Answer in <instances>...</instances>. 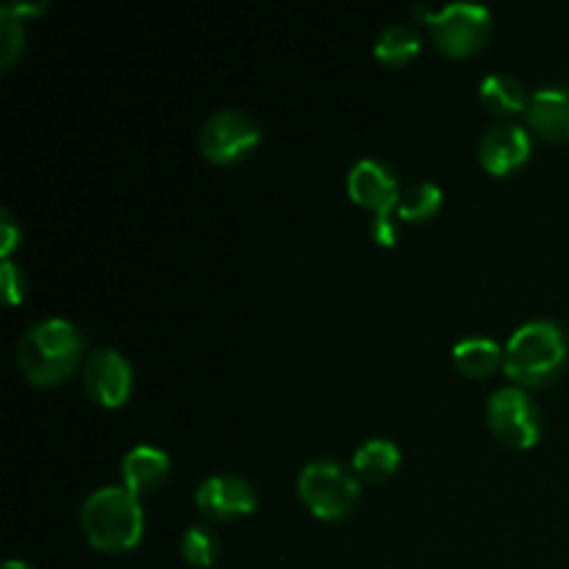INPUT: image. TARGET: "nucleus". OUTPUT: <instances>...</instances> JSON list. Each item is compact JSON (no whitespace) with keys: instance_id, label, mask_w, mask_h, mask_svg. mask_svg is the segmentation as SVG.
<instances>
[{"instance_id":"14","label":"nucleus","mask_w":569,"mask_h":569,"mask_svg":"<svg viewBox=\"0 0 569 569\" xmlns=\"http://www.w3.org/2000/svg\"><path fill=\"white\" fill-rule=\"evenodd\" d=\"M453 361L459 372L470 378H483L503 365V348L492 337H467L459 339L453 348Z\"/></svg>"},{"instance_id":"6","label":"nucleus","mask_w":569,"mask_h":569,"mask_svg":"<svg viewBox=\"0 0 569 569\" xmlns=\"http://www.w3.org/2000/svg\"><path fill=\"white\" fill-rule=\"evenodd\" d=\"M487 420L495 437L509 448H531L542 433V411L520 387L495 389L487 403Z\"/></svg>"},{"instance_id":"3","label":"nucleus","mask_w":569,"mask_h":569,"mask_svg":"<svg viewBox=\"0 0 569 569\" xmlns=\"http://www.w3.org/2000/svg\"><path fill=\"white\" fill-rule=\"evenodd\" d=\"M81 526L98 550H106V553L131 550L144 531L139 495H133L128 487L94 489L81 506Z\"/></svg>"},{"instance_id":"11","label":"nucleus","mask_w":569,"mask_h":569,"mask_svg":"<svg viewBox=\"0 0 569 569\" xmlns=\"http://www.w3.org/2000/svg\"><path fill=\"white\" fill-rule=\"evenodd\" d=\"M478 156H481V164L489 172L503 176V172L515 170L531 156V137L517 122H495L481 133Z\"/></svg>"},{"instance_id":"23","label":"nucleus","mask_w":569,"mask_h":569,"mask_svg":"<svg viewBox=\"0 0 569 569\" xmlns=\"http://www.w3.org/2000/svg\"><path fill=\"white\" fill-rule=\"evenodd\" d=\"M0 228H3V244H0V253H3V259H9L11 250L17 248V239H20V228H17V220L11 217L9 209L0 211Z\"/></svg>"},{"instance_id":"18","label":"nucleus","mask_w":569,"mask_h":569,"mask_svg":"<svg viewBox=\"0 0 569 569\" xmlns=\"http://www.w3.org/2000/svg\"><path fill=\"white\" fill-rule=\"evenodd\" d=\"M420 33L411 26H387L376 39V56L387 64H406L409 59H415L420 53Z\"/></svg>"},{"instance_id":"19","label":"nucleus","mask_w":569,"mask_h":569,"mask_svg":"<svg viewBox=\"0 0 569 569\" xmlns=\"http://www.w3.org/2000/svg\"><path fill=\"white\" fill-rule=\"evenodd\" d=\"M439 206H442V189L431 181H417L411 183L409 189L400 192L398 209L395 211H398L400 220L415 222V220H428V217L437 214Z\"/></svg>"},{"instance_id":"13","label":"nucleus","mask_w":569,"mask_h":569,"mask_svg":"<svg viewBox=\"0 0 569 569\" xmlns=\"http://www.w3.org/2000/svg\"><path fill=\"white\" fill-rule=\"evenodd\" d=\"M170 472V456L156 445H137L122 459V481L133 495L153 492Z\"/></svg>"},{"instance_id":"8","label":"nucleus","mask_w":569,"mask_h":569,"mask_svg":"<svg viewBox=\"0 0 569 569\" xmlns=\"http://www.w3.org/2000/svg\"><path fill=\"white\" fill-rule=\"evenodd\" d=\"M194 503L200 506L203 515L217 517V520H233V517L250 515L259 506V495L248 478L233 476V472H217V476L200 481V487L194 489Z\"/></svg>"},{"instance_id":"7","label":"nucleus","mask_w":569,"mask_h":569,"mask_svg":"<svg viewBox=\"0 0 569 569\" xmlns=\"http://www.w3.org/2000/svg\"><path fill=\"white\" fill-rule=\"evenodd\" d=\"M259 122L248 111L222 109L214 111L200 126L198 142L206 159L217 161V164H231V161H239L244 153H250L259 144Z\"/></svg>"},{"instance_id":"16","label":"nucleus","mask_w":569,"mask_h":569,"mask_svg":"<svg viewBox=\"0 0 569 569\" xmlns=\"http://www.w3.org/2000/svg\"><path fill=\"white\" fill-rule=\"evenodd\" d=\"M400 467V450L392 439H367L353 453V470L370 481H383Z\"/></svg>"},{"instance_id":"4","label":"nucleus","mask_w":569,"mask_h":569,"mask_svg":"<svg viewBox=\"0 0 569 569\" xmlns=\"http://www.w3.org/2000/svg\"><path fill=\"white\" fill-rule=\"evenodd\" d=\"M417 17L431 26L433 42L439 50L450 56H470L487 42L492 28V11L483 3H459L448 6H417Z\"/></svg>"},{"instance_id":"10","label":"nucleus","mask_w":569,"mask_h":569,"mask_svg":"<svg viewBox=\"0 0 569 569\" xmlns=\"http://www.w3.org/2000/svg\"><path fill=\"white\" fill-rule=\"evenodd\" d=\"M348 192L356 203L372 209V214H392L400 200L398 178L378 159H361L350 167Z\"/></svg>"},{"instance_id":"5","label":"nucleus","mask_w":569,"mask_h":569,"mask_svg":"<svg viewBox=\"0 0 569 569\" xmlns=\"http://www.w3.org/2000/svg\"><path fill=\"white\" fill-rule=\"evenodd\" d=\"M298 492L317 517L337 520L353 509L359 498V478L353 467H345L342 461L317 459L300 470Z\"/></svg>"},{"instance_id":"1","label":"nucleus","mask_w":569,"mask_h":569,"mask_svg":"<svg viewBox=\"0 0 569 569\" xmlns=\"http://www.w3.org/2000/svg\"><path fill=\"white\" fill-rule=\"evenodd\" d=\"M569 339L553 320L522 322L503 348V370L526 387H548L565 372Z\"/></svg>"},{"instance_id":"9","label":"nucleus","mask_w":569,"mask_h":569,"mask_svg":"<svg viewBox=\"0 0 569 569\" xmlns=\"http://www.w3.org/2000/svg\"><path fill=\"white\" fill-rule=\"evenodd\" d=\"M83 383L89 395L103 406H122L131 395L133 370L126 356L114 348H98L83 367Z\"/></svg>"},{"instance_id":"24","label":"nucleus","mask_w":569,"mask_h":569,"mask_svg":"<svg viewBox=\"0 0 569 569\" xmlns=\"http://www.w3.org/2000/svg\"><path fill=\"white\" fill-rule=\"evenodd\" d=\"M3 569H33V567H31V565H26V561H17V559H11V561H6Z\"/></svg>"},{"instance_id":"15","label":"nucleus","mask_w":569,"mask_h":569,"mask_svg":"<svg viewBox=\"0 0 569 569\" xmlns=\"http://www.w3.org/2000/svg\"><path fill=\"white\" fill-rule=\"evenodd\" d=\"M528 92L520 78L509 72H492L481 81V103L495 114H517L528 109Z\"/></svg>"},{"instance_id":"2","label":"nucleus","mask_w":569,"mask_h":569,"mask_svg":"<svg viewBox=\"0 0 569 569\" xmlns=\"http://www.w3.org/2000/svg\"><path fill=\"white\" fill-rule=\"evenodd\" d=\"M81 353L83 333L61 317L33 322L17 345V361H20L22 372L39 387L64 381L78 367Z\"/></svg>"},{"instance_id":"21","label":"nucleus","mask_w":569,"mask_h":569,"mask_svg":"<svg viewBox=\"0 0 569 569\" xmlns=\"http://www.w3.org/2000/svg\"><path fill=\"white\" fill-rule=\"evenodd\" d=\"M3 289L9 303H17V300H22V295H26V276H22L20 267L11 264L9 259L3 261Z\"/></svg>"},{"instance_id":"17","label":"nucleus","mask_w":569,"mask_h":569,"mask_svg":"<svg viewBox=\"0 0 569 569\" xmlns=\"http://www.w3.org/2000/svg\"><path fill=\"white\" fill-rule=\"evenodd\" d=\"M44 3H6L0 6V61L3 67H11V61L22 53V42H26V31H22V20L28 14H39Z\"/></svg>"},{"instance_id":"12","label":"nucleus","mask_w":569,"mask_h":569,"mask_svg":"<svg viewBox=\"0 0 569 569\" xmlns=\"http://www.w3.org/2000/svg\"><path fill=\"white\" fill-rule=\"evenodd\" d=\"M528 126L545 139L556 142H569V87L567 83H553L542 87L531 94L526 109Z\"/></svg>"},{"instance_id":"22","label":"nucleus","mask_w":569,"mask_h":569,"mask_svg":"<svg viewBox=\"0 0 569 569\" xmlns=\"http://www.w3.org/2000/svg\"><path fill=\"white\" fill-rule=\"evenodd\" d=\"M370 233L372 239H376L378 244H395L398 242V222L392 220V214H372V222H370Z\"/></svg>"},{"instance_id":"20","label":"nucleus","mask_w":569,"mask_h":569,"mask_svg":"<svg viewBox=\"0 0 569 569\" xmlns=\"http://www.w3.org/2000/svg\"><path fill=\"white\" fill-rule=\"evenodd\" d=\"M217 550H220V539H217V533L211 531L209 526H203V522L189 526L187 533L181 537V553L192 567L214 565Z\"/></svg>"}]
</instances>
